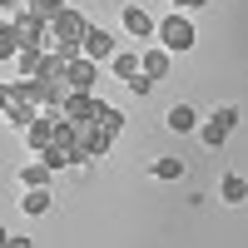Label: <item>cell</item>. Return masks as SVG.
Masks as SVG:
<instances>
[{
  "label": "cell",
  "instance_id": "6da1fadb",
  "mask_svg": "<svg viewBox=\"0 0 248 248\" xmlns=\"http://www.w3.org/2000/svg\"><path fill=\"white\" fill-rule=\"evenodd\" d=\"M85 30H90V20L79 15L75 5H65V10H60V15L50 20V40H55V50H65L70 60H75V55H85V50H79V40H85Z\"/></svg>",
  "mask_w": 248,
  "mask_h": 248
},
{
  "label": "cell",
  "instance_id": "7a4b0ae2",
  "mask_svg": "<svg viewBox=\"0 0 248 248\" xmlns=\"http://www.w3.org/2000/svg\"><path fill=\"white\" fill-rule=\"evenodd\" d=\"M114 105H105L94 90H70V99L60 105V114H70V119H79V124H90V119H105Z\"/></svg>",
  "mask_w": 248,
  "mask_h": 248
},
{
  "label": "cell",
  "instance_id": "3957f363",
  "mask_svg": "<svg viewBox=\"0 0 248 248\" xmlns=\"http://www.w3.org/2000/svg\"><path fill=\"white\" fill-rule=\"evenodd\" d=\"M194 40H199V30L184 20L179 10L169 15V20H159V45L164 50H174V55H184V50H194Z\"/></svg>",
  "mask_w": 248,
  "mask_h": 248
},
{
  "label": "cell",
  "instance_id": "277c9868",
  "mask_svg": "<svg viewBox=\"0 0 248 248\" xmlns=\"http://www.w3.org/2000/svg\"><path fill=\"white\" fill-rule=\"evenodd\" d=\"M109 139H114L109 124H99V119L79 124V164H85V159H99V154H109Z\"/></svg>",
  "mask_w": 248,
  "mask_h": 248
},
{
  "label": "cell",
  "instance_id": "5b68a950",
  "mask_svg": "<svg viewBox=\"0 0 248 248\" xmlns=\"http://www.w3.org/2000/svg\"><path fill=\"white\" fill-rule=\"evenodd\" d=\"M79 50H85L90 60H114V55H119V50H114V35H109L105 25H90L85 40H79Z\"/></svg>",
  "mask_w": 248,
  "mask_h": 248
},
{
  "label": "cell",
  "instance_id": "8992f818",
  "mask_svg": "<svg viewBox=\"0 0 248 248\" xmlns=\"http://www.w3.org/2000/svg\"><path fill=\"white\" fill-rule=\"evenodd\" d=\"M65 79H70V90H94V79H99V60L75 55V60H70V70H65Z\"/></svg>",
  "mask_w": 248,
  "mask_h": 248
},
{
  "label": "cell",
  "instance_id": "52a82bcc",
  "mask_svg": "<svg viewBox=\"0 0 248 248\" xmlns=\"http://www.w3.org/2000/svg\"><path fill=\"white\" fill-rule=\"evenodd\" d=\"M55 134H60V114H40V119L30 124V149L45 154L50 144H55Z\"/></svg>",
  "mask_w": 248,
  "mask_h": 248
},
{
  "label": "cell",
  "instance_id": "ba28073f",
  "mask_svg": "<svg viewBox=\"0 0 248 248\" xmlns=\"http://www.w3.org/2000/svg\"><path fill=\"white\" fill-rule=\"evenodd\" d=\"M109 75H114V79H124V85H129V79H139V75H144V55L119 50V55L109 60Z\"/></svg>",
  "mask_w": 248,
  "mask_h": 248
},
{
  "label": "cell",
  "instance_id": "9c48e42d",
  "mask_svg": "<svg viewBox=\"0 0 248 248\" xmlns=\"http://www.w3.org/2000/svg\"><path fill=\"white\" fill-rule=\"evenodd\" d=\"M124 30L149 40V35H159V20H149V10H139V5H124Z\"/></svg>",
  "mask_w": 248,
  "mask_h": 248
},
{
  "label": "cell",
  "instance_id": "30bf717a",
  "mask_svg": "<svg viewBox=\"0 0 248 248\" xmlns=\"http://www.w3.org/2000/svg\"><path fill=\"white\" fill-rule=\"evenodd\" d=\"M50 203H55V194H50V184H40V189H25V194H20V209H25L30 218H40V214H50Z\"/></svg>",
  "mask_w": 248,
  "mask_h": 248
},
{
  "label": "cell",
  "instance_id": "8fae6325",
  "mask_svg": "<svg viewBox=\"0 0 248 248\" xmlns=\"http://www.w3.org/2000/svg\"><path fill=\"white\" fill-rule=\"evenodd\" d=\"M5 119L15 124V129H30V124L40 119L35 114V99H5Z\"/></svg>",
  "mask_w": 248,
  "mask_h": 248
},
{
  "label": "cell",
  "instance_id": "7c38bea8",
  "mask_svg": "<svg viewBox=\"0 0 248 248\" xmlns=\"http://www.w3.org/2000/svg\"><path fill=\"white\" fill-rule=\"evenodd\" d=\"M164 124H169L174 134H194V129H199V114H194L189 105H169V114H164Z\"/></svg>",
  "mask_w": 248,
  "mask_h": 248
},
{
  "label": "cell",
  "instance_id": "4fadbf2b",
  "mask_svg": "<svg viewBox=\"0 0 248 248\" xmlns=\"http://www.w3.org/2000/svg\"><path fill=\"white\" fill-rule=\"evenodd\" d=\"M60 169H50L45 159H35V164H20V184H25V189H40V184H50Z\"/></svg>",
  "mask_w": 248,
  "mask_h": 248
},
{
  "label": "cell",
  "instance_id": "5bb4252c",
  "mask_svg": "<svg viewBox=\"0 0 248 248\" xmlns=\"http://www.w3.org/2000/svg\"><path fill=\"white\" fill-rule=\"evenodd\" d=\"M199 139L209 144V149H223V144H229V124H223L218 114H214V119H203V124H199Z\"/></svg>",
  "mask_w": 248,
  "mask_h": 248
},
{
  "label": "cell",
  "instance_id": "9a60e30c",
  "mask_svg": "<svg viewBox=\"0 0 248 248\" xmlns=\"http://www.w3.org/2000/svg\"><path fill=\"white\" fill-rule=\"evenodd\" d=\"M218 199H223V203H243V199H248V184H243L238 174H223V179H218Z\"/></svg>",
  "mask_w": 248,
  "mask_h": 248
},
{
  "label": "cell",
  "instance_id": "2e32d148",
  "mask_svg": "<svg viewBox=\"0 0 248 248\" xmlns=\"http://www.w3.org/2000/svg\"><path fill=\"white\" fill-rule=\"evenodd\" d=\"M169 55H174V50H164V45H159V50H144V75L164 79V75H169Z\"/></svg>",
  "mask_w": 248,
  "mask_h": 248
},
{
  "label": "cell",
  "instance_id": "e0dca14e",
  "mask_svg": "<svg viewBox=\"0 0 248 248\" xmlns=\"http://www.w3.org/2000/svg\"><path fill=\"white\" fill-rule=\"evenodd\" d=\"M149 174H154V179H184V159L164 154V159H154V164H149Z\"/></svg>",
  "mask_w": 248,
  "mask_h": 248
},
{
  "label": "cell",
  "instance_id": "ac0fdd59",
  "mask_svg": "<svg viewBox=\"0 0 248 248\" xmlns=\"http://www.w3.org/2000/svg\"><path fill=\"white\" fill-rule=\"evenodd\" d=\"M25 10H35V15H45V20H55L60 10H65V0H25Z\"/></svg>",
  "mask_w": 248,
  "mask_h": 248
},
{
  "label": "cell",
  "instance_id": "d6986e66",
  "mask_svg": "<svg viewBox=\"0 0 248 248\" xmlns=\"http://www.w3.org/2000/svg\"><path fill=\"white\" fill-rule=\"evenodd\" d=\"M149 85H154V75H139V79H129V90H134V94H149Z\"/></svg>",
  "mask_w": 248,
  "mask_h": 248
},
{
  "label": "cell",
  "instance_id": "ffe728a7",
  "mask_svg": "<svg viewBox=\"0 0 248 248\" xmlns=\"http://www.w3.org/2000/svg\"><path fill=\"white\" fill-rule=\"evenodd\" d=\"M214 114H218L223 124H229V129H233V124H238V109H233V105H223V109H214Z\"/></svg>",
  "mask_w": 248,
  "mask_h": 248
},
{
  "label": "cell",
  "instance_id": "44dd1931",
  "mask_svg": "<svg viewBox=\"0 0 248 248\" xmlns=\"http://www.w3.org/2000/svg\"><path fill=\"white\" fill-rule=\"evenodd\" d=\"M174 10H199V5H209V0H169Z\"/></svg>",
  "mask_w": 248,
  "mask_h": 248
},
{
  "label": "cell",
  "instance_id": "7402d4cb",
  "mask_svg": "<svg viewBox=\"0 0 248 248\" xmlns=\"http://www.w3.org/2000/svg\"><path fill=\"white\" fill-rule=\"evenodd\" d=\"M15 5H20V0H0V10H5V20H15Z\"/></svg>",
  "mask_w": 248,
  "mask_h": 248
}]
</instances>
